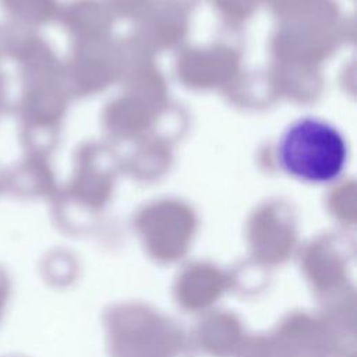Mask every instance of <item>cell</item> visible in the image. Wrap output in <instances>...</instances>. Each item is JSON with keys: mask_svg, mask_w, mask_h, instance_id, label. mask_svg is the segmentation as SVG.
<instances>
[{"mask_svg": "<svg viewBox=\"0 0 357 357\" xmlns=\"http://www.w3.org/2000/svg\"><path fill=\"white\" fill-rule=\"evenodd\" d=\"M276 160L290 177L308 184L336 181L349 162L346 135L331 121L307 116L291 121L276 144Z\"/></svg>", "mask_w": 357, "mask_h": 357, "instance_id": "1", "label": "cell"}]
</instances>
